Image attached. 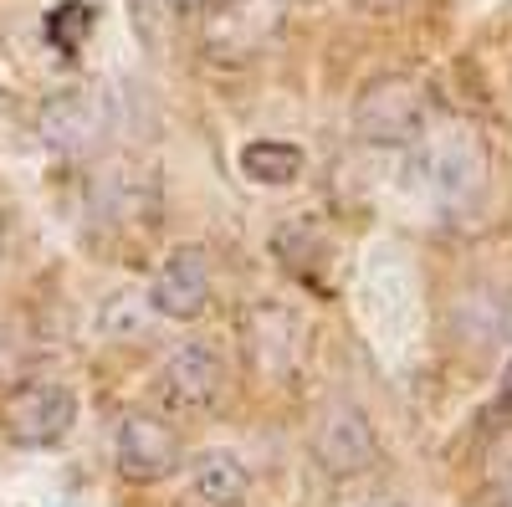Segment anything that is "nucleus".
I'll return each instance as SVG.
<instances>
[{
	"label": "nucleus",
	"instance_id": "obj_10",
	"mask_svg": "<svg viewBox=\"0 0 512 507\" xmlns=\"http://www.w3.org/2000/svg\"><path fill=\"white\" fill-rule=\"evenodd\" d=\"M108 129V108L98 93H57L41 108V139L57 154H88Z\"/></svg>",
	"mask_w": 512,
	"mask_h": 507
},
{
	"label": "nucleus",
	"instance_id": "obj_17",
	"mask_svg": "<svg viewBox=\"0 0 512 507\" xmlns=\"http://www.w3.org/2000/svg\"><path fill=\"white\" fill-rule=\"evenodd\" d=\"M364 507H405V502H395V497H384V502H364Z\"/></svg>",
	"mask_w": 512,
	"mask_h": 507
},
{
	"label": "nucleus",
	"instance_id": "obj_8",
	"mask_svg": "<svg viewBox=\"0 0 512 507\" xmlns=\"http://www.w3.org/2000/svg\"><path fill=\"white\" fill-rule=\"evenodd\" d=\"M246 354L262 374L292 379L297 359H303V318L282 303H256L246 313Z\"/></svg>",
	"mask_w": 512,
	"mask_h": 507
},
{
	"label": "nucleus",
	"instance_id": "obj_12",
	"mask_svg": "<svg viewBox=\"0 0 512 507\" xmlns=\"http://www.w3.org/2000/svg\"><path fill=\"white\" fill-rule=\"evenodd\" d=\"M241 175L256 185H292L303 175V149L282 139H256L241 149Z\"/></svg>",
	"mask_w": 512,
	"mask_h": 507
},
{
	"label": "nucleus",
	"instance_id": "obj_6",
	"mask_svg": "<svg viewBox=\"0 0 512 507\" xmlns=\"http://www.w3.org/2000/svg\"><path fill=\"white\" fill-rule=\"evenodd\" d=\"M226 390V364L210 344H180L159 364V400L169 410H185V415H205L210 405L221 400Z\"/></svg>",
	"mask_w": 512,
	"mask_h": 507
},
{
	"label": "nucleus",
	"instance_id": "obj_16",
	"mask_svg": "<svg viewBox=\"0 0 512 507\" xmlns=\"http://www.w3.org/2000/svg\"><path fill=\"white\" fill-rule=\"evenodd\" d=\"M169 6H175V11H200L205 0H169Z\"/></svg>",
	"mask_w": 512,
	"mask_h": 507
},
{
	"label": "nucleus",
	"instance_id": "obj_1",
	"mask_svg": "<svg viewBox=\"0 0 512 507\" xmlns=\"http://www.w3.org/2000/svg\"><path fill=\"white\" fill-rule=\"evenodd\" d=\"M415 144H420L425 185H431V195L441 205H451V210L482 205V195L492 185V159L472 123H425V134Z\"/></svg>",
	"mask_w": 512,
	"mask_h": 507
},
{
	"label": "nucleus",
	"instance_id": "obj_4",
	"mask_svg": "<svg viewBox=\"0 0 512 507\" xmlns=\"http://www.w3.org/2000/svg\"><path fill=\"white\" fill-rule=\"evenodd\" d=\"M185 461V446L175 436V426L149 410H128L113 426V467L123 482L134 487H154L164 477H175Z\"/></svg>",
	"mask_w": 512,
	"mask_h": 507
},
{
	"label": "nucleus",
	"instance_id": "obj_7",
	"mask_svg": "<svg viewBox=\"0 0 512 507\" xmlns=\"http://www.w3.org/2000/svg\"><path fill=\"white\" fill-rule=\"evenodd\" d=\"M205 303H210V257H205V246H175L159 262L154 282H149V308L159 318L190 323V318L205 313Z\"/></svg>",
	"mask_w": 512,
	"mask_h": 507
},
{
	"label": "nucleus",
	"instance_id": "obj_11",
	"mask_svg": "<svg viewBox=\"0 0 512 507\" xmlns=\"http://www.w3.org/2000/svg\"><path fill=\"white\" fill-rule=\"evenodd\" d=\"M190 487L205 507H241L251 492V472L231 446H210L190 461Z\"/></svg>",
	"mask_w": 512,
	"mask_h": 507
},
{
	"label": "nucleus",
	"instance_id": "obj_15",
	"mask_svg": "<svg viewBox=\"0 0 512 507\" xmlns=\"http://www.w3.org/2000/svg\"><path fill=\"white\" fill-rule=\"evenodd\" d=\"M16 359V344H11V328L0 323V374H6V364Z\"/></svg>",
	"mask_w": 512,
	"mask_h": 507
},
{
	"label": "nucleus",
	"instance_id": "obj_3",
	"mask_svg": "<svg viewBox=\"0 0 512 507\" xmlns=\"http://www.w3.org/2000/svg\"><path fill=\"white\" fill-rule=\"evenodd\" d=\"M0 426H6V436L26 451L57 446L77 426V395L62 385V379H26V385H16L6 395Z\"/></svg>",
	"mask_w": 512,
	"mask_h": 507
},
{
	"label": "nucleus",
	"instance_id": "obj_14",
	"mask_svg": "<svg viewBox=\"0 0 512 507\" xmlns=\"http://www.w3.org/2000/svg\"><path fill=\"white\" fill-rule=\"evenodd\" d=\"M497 410H502V415H512V359H507V369H502V390H497Z\"/></svg>",
	"mask_w": 512,
	"mask_h": 507
},
{
	"label": "nucleus",
	"instance_id": "obj_5",
	"mask_svg": "<svg viewBox=\"0 0 512 507\" xmlns=\"http://www.w3.org/2000/svg\"><path fill=\"white\" fill-rule=\"evenodd\" d=\"M374 456H379V436L369 426V415L349 400H338L318 415V426H313V461L328 472V477H359L374 467Z\"/></svg>",
	"mask_w": 512,
	"mask_h": 507
},
{
	"label": "nucleus",
	"instance_id": "obj_18",
	"mask_svg": "<svg viewBox=\"0 0 512 507\" xmlns=\"http://www.w3.org/2000/svg\"><path fill=\"white\" fill-rule=\"evenodd\" d=\"M502 507H512V487H507V497H502Z\"/></svg>",
	"mask_w": 512,
	"mask_h": 507
},
{
	"label": "nucleus",
	"instance_id": "obj_9",
	"mask_svg": "<svg viewBox=\"0 0 512 507\" xmlns=\"http://www.w3.org/2000/svg\"><path fill=\"white\" fill-rule=\"evenodd\" d=\"M210 21H205V52L221 62H241L251 57L262 41L272 36V0H205Z\"/></svg>",
	"mask_w": 512,
	"mask_h": 507
},
{
	"label": "nucleus",
	"instance_id": "obj_13",
	"mask_svg": "<svg viewBox=\"0 0 512 507\" xmlns=\"http://www.w3.org/2000/svg\"><path fill=\"white\" fill-rule=\"evenodd\" d=\"M93 26H98V11L88 6V0H62V6H52V16H47V41L57 52H77L82 41L93 36Z\"/></svg>",
	"mask_w": 512,
	"mask_h": 507
},
{
	"label": "nucleus",
	"instance_id": "obj_2",
	"mask_svg": "<svg viewBox=\"0 0 512 507\" xmlns=\"http://www.w3.org/2000/svg\"><path fill=\"white\" fill-rule=\"evenodd\" d=\"M425 93L415 77H374L354 98V134L374 149H405L425 134Z\"/></svg>",
	"mask_w": 512,
	"mask_h": 507
}]
</instances>
